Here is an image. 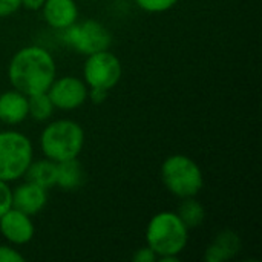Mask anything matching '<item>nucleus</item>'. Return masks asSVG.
I'll list each match as a JSON object with an SVG mask.
<instances>
[{
  "mask_svg": "<svg viewBox=\"0 0 262 262\" xmlns=\"http://www.w3.org/2000/svg\"><path fill=\"white\" fill-rule=\"evenodd\" d=\"M55 77L57 66L52 54L38 45L18 49L8 64V78L12 89L26 97L48 92Z\"/></svg>",
  "mask_w": 262,
  "mask_h": 262,
  "instance_id": "nucleus-1",
  "label": "nucleus"
},
{
  "mask_svg": "<svg viewBox=\"0 0 262 262\" xmlns=\"http://www.w3.org/2000/svg\"><path fill=\"white\" fill-rule=\"evenodd\" d=\"M84 146L83 127L68 118L48 123L40 134V149L43 155L55 163L78 158Z\"/></svg>",
  "mask_w": 262,
  "mask_h": 262,
  "instance_id": "nucleus-2",
  "label": "nucleus"
},
{
  "mask_svg": "<svg viewBox=\"0 0 262 262\" xmlns=\"http://www.w3.org/2000/svg\"><path fill=\"white\" fill-rule=\"evenodd\" d=\"M189 243V229L177 212H160L154 215L146 227V246L160 256H180ZM158 261V259H157Z\"/></svg>",
  "mask_w": 262,
  "mask_h": 262,
  "instance_id": "nucleus-3",
  "label": "nucleus"
},
{
  "mask_svg": "<svg viewBox=\"0 0 262 262\" xmlns=\"http://www.w3.org/2000/svg\"><path fill=\"white\" fill-rule=\"evenodd\" d=\"M161 180L166 189L180 200L196 196L204 186L201 167L183 154H175L164 160L161 164Z\"/></svg>",
  "mask_w": 262,
  "mask_h": 262,
  "instance_id": "nucleus-4",
  "label": "nucleus"
},
{
  "mask_svg": "<svg viewBox=\"0 0 262 262\" xmlns=\"http://www.w3.org/2000/svg\"><path fill=\"white\" fill-rule=\"evenodd\" d=\"M34 160L31 140L18 130H0V180L18 181Z\"/></svg>",
  "mask_w": 262,
  "mask_h": 262,
  "instance_id": "nucleus-5",
  "label": "nucleus"
},
{
  "mask_svg": "<svg viewBox=\"0 0 262 262\" xmlns=\"http://www.w3.org/2000/svg\"><path fill=\"white\" fill-rule=\"evenodd\" d=\"M61 40L78 54L89 55L111 48L112 34L98 20L75 21L61 31Z\"/></svg>",
  "mask_w": 262,
  "mask_h": 262,
  "instance_id": "nucleus-6",
  "label": "nucleus"
},
{
  "mask_svg": "<svg viewBox=\"0 0 262 262\" xmlns=\"http://www.w3.org/2000/svg\"><path fill=\"white\" fill-rule=\"evenodd\" d=\"M121 75V61L109 49L86 55V61L83 66V80L88 88L111 91L120 83Z\"/></svg>",
  "mask_w": 262,
  "mask_h": 262,
  "instance_id": "nucleus-7",
  "label": "nucleus"
},
{
  "mask_svg": "<svg viewBox=\"0 0 262 262\" xmlns=\"http://www.w3.org/2000/svg\"><path fill=\"white\" fill-rule=\"evenodd\" d=\"M88 84L84 80L75 75H64L52 81L48 89V95L55 109L75 111L81 107L88 100Z\"/></svg>",
  "mask_w": 262,
  "mask_h": 262,
  "instance_id": "nucleus-8",
  "label": "nucleus"
},
{
  "mask_svg": "<svg viewBox=\"0 0 262 262\" xmlns=\"http://www.w3.org/2000/svg\"><path fill=\"white\" fill-rule=\"evenodd\" d=\"M35 227L32 216L11 207L0 216V235L12 246H25L32 241Z\"/></svg>",
  "mask_w": 262,
  "mask_h": 262,
  "instance_id": "nucleus-9",
  "label": "nucleus"
},
{
  "mask_svg": "<svg viewBox=\"0 0 262 262\" xmlns=\"http://www.w3.org/2000/svg\"><path fill=\"white\" fill-rule=\"evenodd\" d=\"M48 204V189L40 187L25 180L12 190V207L34 216L40 213Z\"/></svg>",
  "mask_w": 262,
  "mask_h": 262,
  "instance_id": "nucleus-10",
  "label": "nucleus"
},
{
  "mask_svg": "<svg viewBox=\"0 0 262 262\" xmlns=\"http://www.w3.org/2000/svg\"><path fill=\"white\" fill-rule=\"evenodd\" d=\"M41 14L49 28L63 31L78 20V6L75 0H45Z\"/></svg>",
  "mask_w": 262,
  "mask_h": 262,
  "instance_id": "nucleus-11",
  "label": "nucleus"
},
{
  "mask_svg": "<svg viewBox=\"0 0 262 262\" xmlns=\"http://www.w3.org/2000/svg\"><path fill=\"white\" fill-rule=\"evenodd\" d=\"M29 117L28 97L15 89L0 94V123L17 126Z\"/></svg>",
  "mask_w": 262,
  "mask_h": 262,
  "instance_id": "nucleus-12",
  "label": "nucleus"
},
{
  "mask_svg": "<svg viewBox=\"0 0 262 262\" xmlns=\"http://www.w3.org/2000/svg\"><path fill=\"white\" fill-rule=\"evenodd\" d=\"M241 250V238L232 230L220 232L207 246L204 259L207 262H224L235 258Z\"/></svg>",
  "mask_w": 262,
  "mask_h": 262,
  "instance_id": "nucleus-13",
  "label": "nucleus"
},
{
  "mask_svg": "<svg viewBox=\"0 0 262 262\" xmlns=\"http://www.w3.org/2000/svg\"><path fill=\"white\" fill-rule=\"evenodd\" d=\"M55 177H57V163L46 157L41 160H32L23 175L26 181L34 183L45 189H51L55 186Z\"/></svg>",
  "mask_w": 262,
  "mask_h": 262,
  "instance_id": "nucleus-14",
  "label": "nucleus"
},
{
  "mask_svg": "<svg viewBox=\"0 0 262 262\" xmlns=\"http://www.w3.org/2000/svg\"><path fill=\"white\" fill-rule=\"evenodd\" d=\"M84 183V170L77 158L57 163L55 186L63 190H75Z\"/></svg>",
  "mask_w": 262,
  "mask_h": 262,
  "instance_id": "nucleus-15",
  "label": "nucleus"
},
{
  "mask_svg": "<svg viewBox=\"0 0 262 262\" xmlns=\"http://www.w3.org/2000/svg\"><path fill=\"white\" fill-rule=\"evenodd\" d=\"M177 215L180 216L183 224L189 230H192V229H196L198 226L203 224V221L206 218V209H204V206L195 196L183 198V201H181V204L178 207Z\"/></svg>",
  "mask_w": 262,
  "mask_h": 262,
  "instance_id": "nucleus-16",
  "label": "nucleus"
},
{
  "mask_svg": "<svg viewBox=\"0 0 262 262\" xmlns=\"http://www.w3.org/2000/svg\"><path fill=\"white\" fill-rule=\"evenodd\" d=\"M28 109L29 117L35 121H48L54 114V104L48 95V92L35 94L28 97Z\"/></svg>",
  "mask_w": 262,
  "mask_h": 262,
  "instance_id": "nucleus-17",
  "label": "nucleus"
},
{
  "mask_svg": "<svg viewBox=\"0 0 262 262\" xmlns=\"http://www.w3.org/2000/svg\"><path fill=\"white\" fill-rule=\"evenodd\" d=\"M135 5L146 11V12H152V14H158V12H164L169 11L170 8H173V5L178 0H134Z\"/></svg>",
  "mask_w": 262,
  "mask_h": 262,
  "instance_id": "nucleus-18",
  "label": "nucleus"
},
{
  "mask_svg": "<svg viewBox=\"0 0 262 262\" xmlns=\"http://www.w3.org/2000/svg\"><path fill=\"white\" fill-rule=\"evenodd\" d=\"M12 207V189L9 183L0 180V216Z\"/></svg>",
  "mask_w": 262,
  "mask_h": 262,
  "instance_id": "nucleus-19",
  "label": "nucleus"
},
{
  "mask_svg": "<svg viewBox=\"0 0 262 262\" xmlns=\"http://www.w3.org/2000/svg\"><path fill=\"white\" fill-rule=\"evenodd\" d=\"M0 262H25V256L12 246H0Z\"/></svg>",
  "mask_w": 262,
  "mask_h": 262,
  "instance_id": "nucleus-20",
  "label": "nucleus"
},
{
  "mask_svg": "<svg viewBox=\"0 0 262 262\" xmlns=\"http://www.w3.org/2000/svg\"><path fill=\"white\" fill-rule=\"evenodd\" d=\"M157 259H158V256H157L155 252H154L150 247H147V246H144V247L135 250V253L132 255V261L134 262H157Z\"/></svg>",
  "mask_w": 262,
  "mask_h": 262,
  "instance_id": "nucleus-21",
  "label": "nucleus"
},
{
  "mask_svg": "<svg viewBox=\"0 0 262 262\" xmlns=\"http://www.w3.org/2000/svg\"><path fill=\"white\" fill-rule=\"evenodd\" d=\"M21 8V0H0V18L15 14Z\"/></svg>",
  "mask_w": 262,
  "mask_h": 262,
  "instance_id": "nucleus-22",
  "label": "nucleus"
},
{
  "mask_svg": "<svg viewBox=\"0 0 262 262\" xmlns=\"http://www.w3.org/2000/svg\"><path fill=\"white\" fill-rule=\"evenodd\" d=\"M107 92L109 91H104V89H100V88H89L88 98H91L92 103L100 104V103H103L107 98Z\"/></svg>",
  "mask_w": 262,
  "mask_h": 262,
  "instance_id": "nucleus-23",
  "label": "nucleus"
},
{
  "mask_svg": "<svg viewBox=\"0 0 262 262\" xmlns=\"http://www.w3.org/2000/svg\"><path fill=\"white\" fill-rule=\"evenodd\" d=\"M45 0H21V8L28 11H40Z\"/></svg>",
  "mask_w": 262,
  "mask_h": 262,
  "instance_id": "nucleus-24",
  "label": "nucleus"
}]
</instances>
